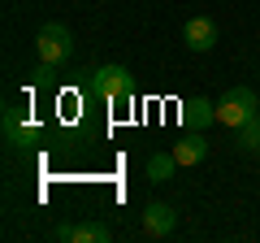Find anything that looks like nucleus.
Instances as JSON below:
<instances>
[{
	"label": "nucleus",
	"instance_id": "1",
	"mask_svg": "<svg viewBox=\"0 0 260 243\" xmlns=\"http://www.w3.org/2000/svg\"><path fill=\"white\" fill-rule=\"evenodd\" d=\"M256 113H260V96L251 92V87H230V92L217 100V122H221V126H230V131L247 126Z\"/></svg>",
	"mask_w": 260,
	"mask_h": 243
},
{
	"label": "nucleus",
	"instance_id": "2",
	"mask_svg": "<svg viewBox=\"0 0 260 243\" xmlns=\"http://www.w3.org/2000/svg\"><path fill=\"white\" fill-rule=\"evenodd\" d=\"M91 92L100 96L104 104H130L135 100V83H130L126 66H100L91 74Z\"/></svg>",
	"mask_w": 260,
	"mask_h": 243
},
{
	"label": "nucleus",
	"instance_id": "3",
	"mask_svg": "<svg viewBox=\"0 0 260 243\" xmlns=\"http://www.w3.org/2000/svg\"><path fill=\"white\" fill-rule=\"evenodd\" d=\"M70 52H74V35H70L61 22L39 26V35H35V56H39V61H48V66H65Z\"/></svg>",
	"mask_w": 260,
	"mask_h": 243
},
{
	"label": "nucleus",
	"instance_id": "4",
	"mask_svg": "<svg viewBox=\"0 0 260 243\" xmlns=\"http://www.w3.org/2000/svg\"><path fill=\"white\" fill-rule=\"evenodd\" d=\"M52 234H56L61 243H109V239H113L104 222H61Z\"/></svg>",
	"mask_w": 260,
	"mask_h": 243
},
{
	"label": "nucleus",
	"instance_id": "5",
	"mask_svg": "<svg viewBox=\"0 0 260 243\" xmlns=\"http://www.w3.org/2000/svg\"><path fill=\"white\" fill-rule=\"evenodd\" d=\"M5 143L9 148H30V143H39V126L35 122L22 117V109H5Z\"/></svg>",
	"mask_w": 260,
	"mask_h": 243
},
{
	"label": "nucleus",
	"instance_id": "6",
	"mask_svg": "<svg viewBox=\"0 0 260 243\" xmlns=\"http://www.w3.org/2000/svg\"><path fill=\"white\" fill-rule=\"evenodd\" d=\"M217 122V104L208 96H186L182 100V126L186 131H208Z\"/></svg>",
	"mask_w": 260,
	"mask_h": 243
},
{
	"label": "nucleus",
	"instance_id": "7",
	"mask_svg": "<svg viewBox=\"0 0 260 243\" xmlns=\"http://www.w3.org/2000/svg\"><path fill=\"white\" fill-rule=\"evenodd\" d=\"M182 39H186L191 52H213L217 48V22L213 18H191L182 26Z\"/></svg>",
	"mask_w": 260,
	"mask_h": 243
},
{
	"label": "nucleus",
	"instance_id": "8",
	"mask_svg": "<svg viewBox=\"0 0 260 243\" xmlns=\"http://www.w3.org/2000/svg\"><path fill=\"white\" fill-rule=\"evenodd\" d=\"M174 222H178V213L169 204H148L143 208V234H148V239H165V234L174 230Z\"/></svg>",
	"mask_w": 260,
	"mask_h": 243
},
{
	"label": "nucleus",
	"instance_id": "9",
	"mask_svg": "<svg viewBox=\"0 0 260 243\" xmlns=\"http://www.w3.org/2000/svg\"><path fill=\"white\" fill-rule=\"evenodd\" d=\"M174 157H178V165H200V161L208 157V139H204V131H186L182 139L174 143Z\"/></svg>",
	"mask_w": 260,
	"mask_h": 243
},
{
	"label": "nucleus",
	"instance_id": "10",
	"mask_svg": "<svg viewBox=\"0 0 260 243\" xmlns=\"http://www.w3.org/2000/svg\"><path fill=\"white\" fill-rule=\"evenodd\" d=\"M174 169H178L174 148H169V152H152V157H148V183H169Z\"/></svg>",
	"mask_w": 260,
	"mask_h": 243
},
{
	"label": "nucleus",
	"instance_id": "11",
	"mask_svg": "<svg viewBox=\"0 0 260 243\" xmlns=\"http://www.w3.org/2000/svg\"><path fill=\"white\" fill-rule=\"evenodd\" d=\"M234 139H239L243 152H260V113L247 122V126H239V131H234Z\"/></svg>",
	"mask_w": 260,
	"mask_h": 243
}]
</instances>
